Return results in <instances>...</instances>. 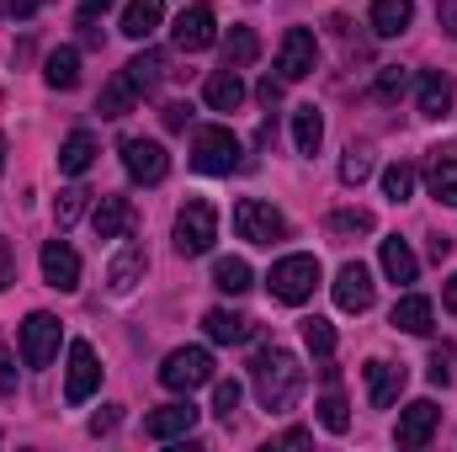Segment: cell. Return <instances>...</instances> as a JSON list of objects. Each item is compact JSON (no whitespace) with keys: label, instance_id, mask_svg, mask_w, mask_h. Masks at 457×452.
<instances>
[{"label":"cell","instance_id":"cell-1","mask_svg":"<svg viewBox=\"0 0 457 452\" xmlns=\"http://www.w3.org/2000/svg\"><path fill=\"white\" fill-rule=\"evenodd\" d=\"M250 383H255V399L266 410H293L303 394V367L287 346H261L250 356Z\"/></svg>","mask_w":457,"mask_h":452},{"label":"cell","instance_id":"cell-2","mask_svg":"<svg viewBox=\"0 0 457 452\" xmlns=\"http://www.w3.org/2000/svg\"><path fill=\"white\" fill-rule=\"evenodd\" d=\"M213 239H219V213H213V203L187 197L181 213H176V250H181V255H208Z\"/></svg>","mask_w":457,"mask_h":452},{"label":"cell","instance_id":"cell-3","mask_svg":"<svg viewBox=\"0 0 457 452\" xmlns=\"http://www.w3.org/2000/svg\"><path fill=\"white\" fill-rule=\"evenodd\" d=\"M266 288H271V298H282V304H303V298H314V288H320V261H314V255H282V261L271 266Z\"/></svg>","mask_w":457,"mask_h":452},{"label":"cell","instance_id":"cell-4","mask_svg":"<svg viewBox=\"0 0 457 452\" xmlns=\"http://www.w3.org/2000/svg\"><path fill=\"white\" fill-rule=\"evenodd\" d=\"M192 165L208 171V176H228V171L245 165V149H239V138H234L228 128H197V138H192Z\"/></svg>","mask_w":457,"mask_h":452},{"label":"cell","instance_id":"cell-5","mask_svg":"<svg viewBox=\"0 0 457 452\" xmlns=\"http://www.w3.org/2000/svg\"><path fill=\"white\" fill-rule=\"evenodd\" d=\"M234 229H239V239H250V245H277V239H287V219H282L271 203H261V197H239V203H234Z\"/></svg>","mask_w":457,"mask_h":452},{"label":"cell","instance_id":"cell-6","mask_svg":"<svg viewBox=\"0 0 457 452\" xmlns=\"http://www.w3.org/2000/svg\"><path fill=\"white\" fill-rule=\"evenodd\" d=\"M160 383H165V389H176V394H192V389L213 383V356H208L203 346H181V351H170V356H165Z\"/></svg>","mask_w":457,"mask_h":452},{"label":"cell","instance_id":"cell-7","mask_svg":"<svg viewBox=\"0 0 457 452\" xmlns=\"http://www.w3.org/2000/svg\"><path fill=\"white\" fill-rule=\"evenodd\" d=\"M59 340H64V331H59V320L54 314H27L21 320V362L27 367H48L54 356H59Z\"/></svg>","mask_w":457,"mask_h":452},{"label":"cell","instance_id":"cell-8","mask_svg":"<svg viewBox=\"0 0 457 452\" xmlns=\"http://www.w3.org/2000/svg\"><path fill=\"white\" fill-rule=\"evenodd\" d=\"M122 171H128L133 181L154 187V181L170 176V155H165V144H154V138H122Z\"/></svg>","mask_w":457,"mask_h":452},{"label":"cell","instance_id":"cell-9","mask_svg":"<svg viewBox=\"0 0 457 452\" xmlns=\"http://www.w3.org/2000/svg\"><path fill=\"white\" fill-rule=\"evenodd\" d=\"M314 59H320L314 32H309V27H287V32H282V48H277V70H282V80H303V75H314Z\"/></svg>","mask_w":457,"mask_h":452},{"label":"cell","instance_id":"cell-10","mask_svg":"<svg viewBox=\"0 0 457 452\" xmlns=\"http://www.w3.org/2000/svg\"><path fill=\"white\" fill-rule=\"evenodd\" d=\"M372 298H378L372 272H367L361 261H345L341 272H336V304H341L345 314H367V309H372Z\"/></svg>","mask_w":457,"mask_h":452},{"label":"cell","instance_id":"cell-11","mask_svg":"<svg viewBox=\"0 0 457 452\" xmlns=\"http://www.w3.org/2000/svg\"><path fill=\"white\" fill-rule=\"evenodd\" d=\"M96 383H102L96 351H91V340H75V346H70V378H64V399H70V405H86V399L96 394Z\"/></svg>","mask_w":457,"mask_h":452},{"label":"cell","instance_id":"cell-12","mask_svg":"<svg viewBox=\"0 0 457 452\" xmlns=\"http://www.w3.org/2000/svg\"><path fill=\"white\" fill-rule=\"evenodd\" d=\"M436 421H442L436 399H415V405H404V415H399V431H394V442H399L404 452L426 448V442L436 437Z\"/></svg>","mask_w":457,"mask_h":452},{"label":"cell","instance_id":"cell-13","mask_svg":"<svg viewBox=\"0 0 457 452\" xmlns=\"http://www.w3.org/2000/svg\"><path fill=\"white\" fill-rule=\"evenodd\" d=\"M43 282L59 288V293H75L80 288V255L70 250V239H48L43 245Z\"/></svg>","mask_w":457,"mask_h":452},{"label":"cell","instance_id":"cell-14","mask_svg":"<svg viewBox=\"0 0 457 452\" xmlns=\"http://www.w3.org/2000/svg\"><path fill=\"white\" fill-rule=\"evenodd\" d=\"M361 372H367V405H372V410H388V405L404 394V383H410V372H404V367H394V362H378V356H372Z\"/></svg>","mask_w":457,"mask_h":452},{"label":"cell","instance_id":"cell-15","mask_svg":"<svg viewBox=\"0 0 457 452\" xmlns=\"http://www.w3.org/2000/svg\"><path fill=\"white\" fill-rule=\"evenodd\" d=\"M144 266H149V255H144V245H133V239H122L112 255V266H107V288H112L117 298H128L138 282H144Z\"/></svg>","mask_w":457,"mask_h":452},{"label":"cell","instance_id":"cell-16","mask_svg":"<svg viewBox=\"0 0 457 452\" xmlns=\"http://www.w3.org/2000/svg\"><path fill=\"white\" fill-rule=\"evenodd\" d=\"M208 43H213V5L197 0V5H187V11L176 16V48L197 54V48H208Z\"/></svg>","mask_w":457,"mask_h":452},{"label":"cell","instance_id":"cell-17","mask_svg":"<svg viewBox=\"0 0 457 452\" xmlns=\"http://www.w3.org/2000/svg\"><path fill=\"white\" fill-rule=\"evenodd\" d=\"M426 187H431V197H436V203L457 208V144L431 149V160H426Z\"/></svg>","mask_w":457,"mask_h":452},{"label":"cell","instance_id":"cell-18","mask_svg":"<svg viewBox=\"0 0 457 452\" xmlns=\"http://www.w3.org/2000/svg\"><path fill=\"white\" fill-rule=\"evenodd\" d=\"M192 426H197V410H192V405H160V410L144 415V437H154V442L187 437Z\"/></svg>","mask_w":457,"mask_h":452},{"label":"cell","instance_id":"cell-19","mask_svg":"<svg viewBox=\"0 0 457 452\" xmlns=\"http://www.w3.org/2000/svg\"><path fill=\"white\" fill-rule=\"evenodd\" d=\"M91 224H96V239H122V234H133V203L117 197V192H107V197L96 203Z\"/></svg>","mask_w":457,"mask_h":452},{"label":"cell","instance_id":"cell-20","mask_svg":"<svg viewBox=\"0 0 457 452\" xmlns=\"http://www.w3.org/2000/svg\"><path fill=\"white\" fill-rule=\"evenodd\" d=\"M203 331H208V340L245 346V340L255 336V320H245V314H234V309H208V314H203Z\"/></svg>","mask_w":457,"mask_h":452},{"label":"cell","instance_id":"cell-21","mask_svg":"<svg viewBox=\"0 0 457 452\" xmlns=\"http://www.w3.org/2000/svg\"><path fill=\"white\" fill-rule=\"evenodd\" d=\"M388 325H394V331H404V336H431V298H420V293H404V298L394 304Z\"/></svg>","mask_w":457,"mask_h":452},{"label":"cell","instance_id":"cell-22","mask_svg":"<svg viewBox=\"0 0 457 452\" xmlns=\"http://www.w3.org/2000/svg\"><path fill=\"white\" fill-rule=\"evenodd\" d=\"M160 16H165V0H128L122 5V32L144 43V38L160 32Z\"/></svg>","mask_w":457,"mask_h":452},{"label":"cell","instance_id":"cell-23","mask_svg":"<svg viewBox=\"0 0 457 452\" xmlns=\"http://www.w3.org/2000/svg\"><path fill=\"white\" fill-rule=\"evenodd\" d=\"M415 21V0H372V32L378 38H399Z\"/></svg>","mask_w":457,"mask_h":452},{"label":"cell","instance_id":"cell-24","mask_svg":"<svg viewBox=\"0 0 457 452\" xmlns=\"http://www.w3.org/2000/svg\"><path fill=\"white\" fill-rule=\"evenodd\" d=\"M43 80L54 91H75L80 86V48H54L48 64H43Z\"/></svg>","mask_w":457,"mask_h":452},{"label":"cell","instance_id":"cell-25","mask_svg":"<svg viewBox=\"0 0 457 452\" xmlns=\"http://www.w3.org/2000/svg\"><path fill=\"white\" fill-rule=\"evenodd\" d=\"M91 160H96V138H91L86 128H75V133L59 144V171H64V176H80V171H91Z\"/></svg>","mask_w":457,"mask_h":452},{"label":"cell","instance_id":"cell-26","mask_svg":"<svg viewBox=\"0 0 457 452\" xmlns=\"http://www.w3.org/2000/svg\"><path fill=\"white\" fill-rule=\"evenodd\" d=\"M203 96H208V107H213V113H234V107L245 102V86H239V75H234V70H213V75H208V86H203Z\"/></svg>","mask_w":457,"mask_h":452},{"label":"cell","instance_id":"cell-27","mask_svg":"<svg viewBox=\"0 0 457 452\" xmlns=\"http://www.w3.org/2000/svg\"><path fill=\"white\" fill-rule=\"evenodd\" d=\"M447 113H453V75L431 70L420 80V117H447Z\"/></svg>","mask_w":457,"mask_h":452},{"label":"cell","instance_id":"cell-28","mask_svg":"<svg viewBox=\"0 0 457 452\" xmlns=\"http://www.w3.org/2000/svg\"><path fill=\"white\" fill-rule=\"evenodd\" d=\"M165 75H170V59H165L160 48H144L138 59H128V80H133L138 91H154Z\"/></svg>","mask_w":457,"mask_h":452},{"label":"cell","instance_id":"cell-29","mask_svg":"<svg viewBox=\"0 0 457 452\" xmlns=\"http://www.w3.org/2000/svg\"><path fill=\"white\" fill-rule=\"evenodd\" d=\"M383 277L388 282H415L420 277V261L404 239H383Z\"/></svg>","mask_w":457,"mask_h":452},{"label":"cell","instance_id":"cell-30","mask_svg":"<svg viewBox=\"0 0 457 452\" xmlns=\"http://www.w3.org/2000/svg\"><path fill=\"white\" fill-rule=\"evenodd\" d=\"M293 144H298V155H320V144H325V117H320V107H298L293 113Z\"/></svg>","mask_w":457,"mask_h":452},{"label":"cell","instance_id":"cell-31","mask_svg":"<svg viewBox=\"0 0 457 452\" xmlns=\"http://www.w3.org/2000/svg\"><path fill=\"white\" fill-rule=\"evenodd\" d=\"M133 102H138V86L128 80V70L107 80V91H102V102H96V113L102 117H128L133 113Z\"/></svg>","mask_w":457,"mask_h":452},{"label":"cell","instance_id":"cell-32","mask_svg":"<svg viewBox=\"0 0 457 452\" xmlns=\"http://www.w3.org/2000/svg\"><path fill=\"white\" fill-rule=\"evenodd\" d=\"M255 54H261V38H255L250 27H228V43H224V70H245V64H255Z\"/></svg>","mask_w":457,"mask_h":452},{"label":"cell","instance_id":"cell-33","mask_svg":"<svg viewBox=\"0 0 457 452\" xmlns=\"http://www.w3.org/2000/svg\"><path fill=\"white\" fill-rule=\"evenodd\" d=\"M367 176H372V144L367 138H351L345 155H341V181L345 187H361Z\"/></svg>","mask_w":457,"mask_h":452},{"label":"cell","instance_id":"cell-34","mask_svg":"<svg viewBox=\"0 0 457 452\" xmlns=\"http://www.w3.org/2000/svg\"><path fill=\"white\" fill-rule=\"evenodd\" d=\"M213 288H219V293H228V298L250 293V266H245L239 255H224V261H213Z\"/></svg>","mask_w":457,"mask_h":452},{"label":"cell","instance_id":"cell-35","mask_svg":"<svg viewBox=\"0 0 457 452\" xmlns=\"http://www.w3.org/2000/svg\"><path fill=\"white\" fill-rule=\"evenodd\" d=\"M383 197H388V203H410V197H415V165H410V160H399V165L383 171Z\"/></svg>","mask_w":457,"mask_h":452},{"label":"cell","instance_id":"cell-36","mask_svg":"<svg viewBox=\"0 0 457 452\" xmlns=\"http://www.w3.org/2000/svg\"><path fill=\"white\" fill-rule=\"evenodd\" d=\"M378 219L367 213V208H341V213H330V234L336 239H356V234H372Z\"/></svg>","mask_w":457,"mask_h":452},{"label":"cell","instance_id":"cell-37","mask_svg":"<svg viewBox=\"0 0 457 452\" xmlns=\"http://www.w3.org/2000/svg\"><path fill=\"white\" fill-rule=\"evenodd\" d=\"M86 203H91V192H86V187H64V192L54 197V224L70 229L80 213H86Z\"/></svg>","mask_w":457,"mask_h":452},{"label":"cell","instance_id":"cell-38","mask_svg":"<svg viewBox=\"0 0 457 452\" xmlns=\"http://www.w3.org/2000/svg\"><path fill=\"white\" fill-rule=\"evenodd\" d=\"M303 346H309L314 356H330V351H336V325L320 320V314H309V320H303Z\"/></svg>","mask_w":457,"mask_h":452},{"label":"cell","instance_id":"cell-39","mask_svg":"<svg viewBox=\"0 0 457 452\" xmlns=\"http://www.w3.org/2000/svg\"><path fill=\"white\" fill-rule=\"evenodd\" d=\"M320 426H325V431H336V437L351 431V410H345L341 394H325V399H320Z\"/></svg>","mask_w":457,"mask_h":452},{"label":"cell","instance_id":"cell-40","mask_svg":"<svg viewBox=\"0 0 457 452\" xmlns=\"http://www.w3.org/2000/svg\"><path fill=\"white\" fill-rule=\"evenodd\" d=\"M404 86H410V70H404V64H383V70H378V102L404 96Z\"/></svg>","mask_w":457,"mask_h":452},{"label":"cell","instance_id":"cell-41","mask_svg":"<svg viewBox=\"0 0 457 452\" xmlns=\"http://www.w3.org/2000/svg\"><path fill=\"white\" fill-rule=\"evenodd\" d=\"M453 378H457V346H436V351H431V383L447 389Z\"/></svg>","mask_w":457,"mask_h":452},{"label":"cell","instance_id":"cell-42","mask_svg":"<svg viewBox=\"0 0 457 452\" xmlns=\"http://www.w3.org/2000/svg\"><path fill=\"white\" fill-rule=\"evenodd\" d=\"M239 394H245V389H239L234 378L213 383V415H219V421H234V410H239Z\"/></svg>","mask_w":457,"mask_h":452},{"label":"cell","instance_id":"cell-43","mask_svg":"<svg viewBox=\"0 0 457 452\" xmlns=\"http://www.w3.org/2000/svg\"><path fill=\"white\" fill-rule=\"evenodd\" d=\"M160 117H165V128H170V133H181V128L192 122V107H187V102H165Z\"/></svg>","mask_w":457,"mask_h":452},{"label":"cell","instance_id":"cell-44","mask_svg":"<svg viewBox=\"0 0 457 452\" xmlns=\"http://www.w3.org/2000/svg\"><path fill=\"white\" fill-rule=\"evenodd\" d=\"M16 282V245L11 239H0V293Z\"/></svg>","mask_w":457,"mask_h":452},{"label":"cell","instance_id":"cell-45","mask_svg":"<svg viewBox=\"0 0 457 452\" xmlns=\"http://www.w3.org/2000/svg\"><path fill=\"white\" fill-rule=\"evenodd\" d=\"M0 394L16 399V356L11 351H0Z\"/></svg>","mask_w":457,"mask_h":452},{"label":"cell","instance_id":"cell-46","mask_svg":"<svg viewBox=\"0 0 457 452\" xmlns=\"http://www.w3.org/2000/svg\"><path fill=\"white\" fill-rule=\"evenodd\" d=\"M112 426H117V405H107V410H96V415H91V437H107Z\"/></svg>","mask_w":457,"mask_h":452},{"label":"cell","instance_id":"cell-47","mask_svg":"<svg viewBox=\"0 0 457 452\" xmlns=\"http://www.w3.org/2000/svg\"><path fill=\"white\" fill-rule=\"evenodd\" d=\"M255 96H261V102H266V113H271V107L282 102V80H271V75H266V80L255 86Z\"/></svg>","mask_w":457,"mask_h":452},{"label":"cell","instance_id":"cell-48","mask_svg":"<svg viewBox=\"0 0 457 452\" xmlns=\"http://www.w3.org/2000/svg\"><path fill=\"white\" fill-rule=\"evenodd\" d=\"M309 442H314V437H309L303 426H293V431H282V437H277V448H309Z\"/></svg>","mask_w":457,"mask_h":452},{"label":"cell","instance_id":"cell-49","mask_svg":"<svg viewBox=\"0 0 457 452\" xmlns=\"http://www.w3.org/2000/svg\"><path fill=\"white\" fill-rule=\"evenodd\" d=\"M436 16H442L447 38H457V0H442V5H436Z\"/></svg>","mask_w":457,"mask_h":452},{"label":"cell","instance_id":"cell-50","mask_svg":"<svg viewBox=\"0 0 457 452\" xmlns=\"http://www.w3.org/2000/svg\"><path fill=\"white\" fill-rule=\"evenodd\" d=\"M117 0H80V16H86V21H96V16H102V11H112Z\"/></svg>","mask_w":457,"mask_h":452},{"label":"cell","instance_id":"cell-51","mask_svg":"<svg viewBox=\"0 0 457 452\" xmlns=\"http://www.w3.org/2000/svg\"><path fill=\"white\" fill-rule=\"evenodd\" d=\"M453 255V239L447 234H431V261H447Z\"/></svg>","mask_w":457,"mask_h":452},{"label":"cell","instance_id":"cell-52","mask_svg":"<svg viewBox=\"0 0 457 452\" xmlns=\"http://www.w3.org/2000/svg\"><path fill=\"white\" fill-rule=\"evenodd\" d=\"M442 304H447V309L457 314V272L447 277V282H442Z\"/></svg>","mask_w":457,"mask_h":452},{"label":"cell","instance_id":"cell-53","mask_svg":"<svg viewBox=\"0 0 457 452\" xmlns=\"http://www.w3.org/2000/svg\"><path fill=\"white\" fill-rule=\"evenodd\" d=\"M5 5H11L16 16H32V11H37V5H48V0H5Z\"/></svg>","mask_w":457,"mask_h":452},{"label":"cell","instance_id":"cell-54","mask_svg":"<svg viewBox=\"0 0 457 452\" xmlns=\"http://www.w3.org/2000/svg\"><path fill=\"white\" fill-rule=\"evenodd\" d=\"M0 171H5V138H0Z\"/></svg>","mask_w":457,"mask_h":452}]
</instances>
